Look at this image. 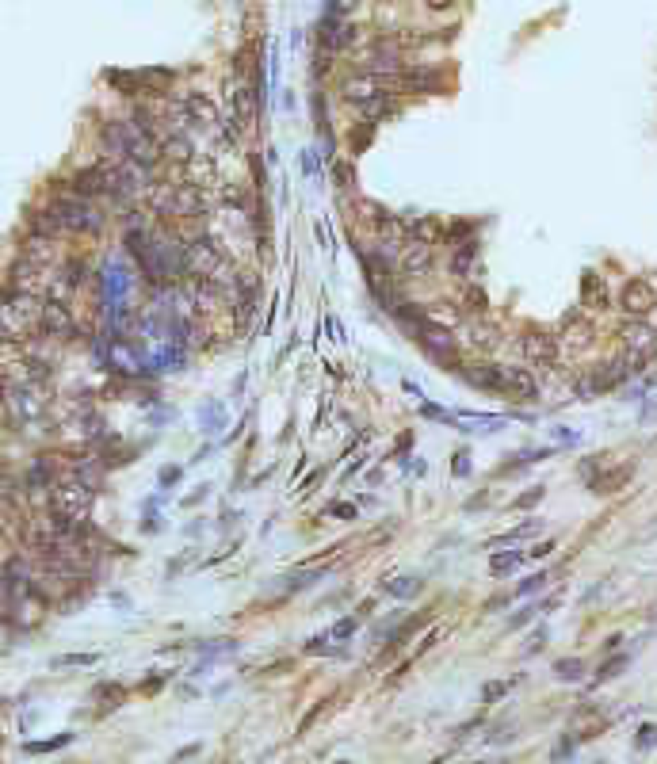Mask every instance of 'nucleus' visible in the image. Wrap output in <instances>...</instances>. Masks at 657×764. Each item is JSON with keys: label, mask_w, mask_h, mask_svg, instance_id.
I'll use <instances>...</instances> for the list:
<instances>
[{"label": "nucleus", "mask_w": 657, "mask_h": 764, "mask_svg": "<svg viewBox=\"0 0 657 764\" xmlns=\"http://www.w3.org/2000/svg\"><path fill=\"white\" fill-rule=\"evenodd\" d=\"M459 375H462V382H467V386L504 398V367H497V363H462Z\"/></svg>", "instance_id": "obj_1"}, {"label": "nucleus", "mask_w": 657, "mask_h": 764, "mask_svg": "<svg viewBox=\"0 0 657 764\" xmlns=\"http://www.w3.org/2000/svg\"><path fill=\"white\" fill-rule=\"evenodd\" d=\"M619 306H623V313H631V317H646V313L657 306V291L649 287L646 280H627L623 295H619Z\"/></svg>", "instance_id": "obj_2"}, {"label": "nucleus", "mask_w": 657, "mask_h": 764, "mask_svg": "<svg viewBox=\"0 0 657 764\" xmlns=\"http://www.w3.org/2000/svg\"><path fill=\"white\" fill-rule=\"evenodd\" d=\"M398 271L409 275V280L428 275V271H432V245H428V241H409V245L402 248V256H398Z\"/></svg>", "instance_id": "obj_3"}, {"label": "nucleus", "mask_w": 657, "mask_h": 764, "mask_svg": "<svg viewBox=\"0 0 657 764\" xmlns=\"http://www.w3.org/2000/svg\"><path fill=\"white\" fill-rule=\"evenodd\" d=\"M504 398L512 402H535L539 398V382L527 367H504Z\"/></svg>", "instance_id": "obj_4"}, {"label": "nucleus", "mask_w": 657, "mask_h": 764, "mask_svg": "<svg viewBox=\"0 0 657 764\" xmlns=\"http://www.w3.org/2000/svg\"><path fill=\"white\" fill-rule=\"evenodd\" d=\"M520 348H524V355H527L531 363H539V367H551L554 355H558V340L547 337V333H524Z\"/></svg>", "instance_id": "obj_5"}, {"label": "nucleus", "mask_w": 657, "mask_h": 764, "mask_svg": "<svg viewBox=\"0 0 657 764\" xmlns=\"http://www.w3.org/2000/svg\"><path fill=\"white\" fill-rule=\"evenodd\" d=\"M360 115L363 119H371V123H382V119H390V115H398V104H394V92H386V88H378V92H371L367 99H360Z\"/></svg>", "instance_id": "obj_6"}, {"label": "nucleus", "mask_w": 657, "mask_h": 764, "mask_svg": "<svg viewBox=\"0 0 657 764\" xmlns=\"http://www.w3.org/2000/svg\"><path fill=\"white\" fill-rule=\"evenodd\" d=\"M424 623H432V611H420V616H409V619H402V623H398L394 631H390V646L382 649V661H386V658H394L398 649L405 646V638H409V634H417V631H420V627H424Z\"/></svg>", "instance_id": "obj_7"}, {"label": "nucleus", "mask_w": 657, "mask_h": 764, "mask_svg": "<svg viewBox=\"0 0 657 764\" xmlns=\"http://www.w3.org/2000/svg\"><path fill=\"white\" fill-rule=\"evenodd\" d=\"M581 298H585V306H592V310H608V287H604V280H600L596 271H585Z\"/></svg>", "instance_id": "obj_8"}, {"label": "nucleus", "mask_w": 657, "mask_h": 764, "mask_svg": "<svg viewBox=\"0 0 657 764\" xmlns=\"http://www.w3.org/2000/svg\"><path fill=\"white\" fill-rule=\"evenodd\" d=\"M474 260H478V241L474 237L455 241V253H451V271H455V275H470Z\"/></svg>", "instance_id": "obj_9"}, {"label": "nucleus", "mask_w": 657, "mask_h": 764, "mask_svg": "<svg viewBox=\"0 0 657 764\" xmlns=\"http://www.w3.org/2000/svg\"><path fill=\"white\" fill-rule=\"evenodd\" d=\"M420 589H424V581H420V577H413V574L394 577V581H382V592H386V596H394V600H409V596H417Z\"/></svg>", "instance_id": "obj_10"}, {"label": "nucleus", "mask_w": 657, "mask_h": 764, "mask_svg": "<svg viewBox=\"0 0 657 764\" xmlns=\"http://www.w3.org/2000/svg\"><path fill=\"white\" fill-rule=\"evenodd\" d=\"M547 455H554V447H531V451H520V455H509L512 462H504L497 474H516V470H524V467H535V462H542Z\"/></svg>", "instance_id": "obj_11"}, {"label": "nucleus", "mask_w": 657, "mask_h": 764, "mask_svg": "<svg viewBox=\"0 0 657 764\" xmlns=\"http://www.w3.org/2000/svg\"><path fill=\"white\" fill-rule=\"evenodd\" d=\"M367 210H371V222H375L378 237H394V233L402 230V222H398V214H390L386 206H378V203H367Z\"/></svg>", "instance_id": "obj_12"}, {"label": "nucleus", "mask_w": 657, "mask_h": 764, "mask_svg": "<svg viewBox=\"0 0 657 764\" xmlns=\"http://www.w3.org/2000/svg\"><path fill=\"white\" fill-rule=\"evenodd\" d=\"M375 126H378V123H371V119L355 123L352 130H348V149H352V153H363V149L375 141Z\"/></svg>", "instance_id": "obj_13"}, {"label": "nucleus", "mask_w": 657, "mask_h": 764, "mask_svg": "<svg viewBox=\"0 0 657 764\" xmlns=\"http://www.w3.org/2000/svg\"><path fill=\"white\" fill-rule=\"evenodd\" d=\"M539 531H542V524H539V520H524L520 527H512V531H504V535H497V539H489V547H504V542L531 539V535H539Z\"/></svg>", "instance_id": "obj_14"}, {"label": "nucleus", "mask_w": 657, "mask_h": 764, "mask_svg": "<svg viewBox=\"0 0 657 764\" xmlns=\"http://www.w3.org/2000/svg\"><path fill=\"white\" fill-rule=\"evenodd\" d=\"M520 562H524V554L520 551H504V554H493L489 558V574L493 577H504V574H516Z\"/></svg>", "instance_id": "obj_15"}, {"label": "nucleus", "mask_w": 657, "mask_h": 764, "mask_svg": "<svg viewBox=\"0 0 657 764\" xmlns=\"http://www.w3.org/2000/svg\"><path fill=\"white\" fill-rule=\"evenodd\" d=\"M554 676H558V680H566V684L581 680V676H585V661H581V658H562V661H554Z\"/></svg>", "instance_id": "obj_16"}, {"label": "nucleus", "mask_w": 657, "mask_h": 764, "mask_svg": "<svg viewBox=\"0 0 657 764\" xmlns=\"http://www.w3.org/2000/svg\"><path fill=\"white\" fill-rule=\"evenodd\" d=\"M184 107H188L199 123H214V104H210L206 96H199V92H191V96L184 99Z\"/></svg>", "instance_id": "obj_17"}, {"label": "nucleus", "mask_w": 657, "mask_h": 764, "mask_svg": "<svg viewBox=\"0 0 657 764\" xmlns=\"http://www.w3.org/2000/svg\"><path fill=\"white\" fill-rule=\"evenodd\" d=\"M623 337H627V348H631V352H649V337H654V333L634 321V325H627V329H623Z\"/></svg>", "instance_id": "obj_18"}, {"label": "nucleus", "mask_w": 657, "mask_h": 764, "mask_svg": "<svg viewBox=\"0 0 657 764\" xmlns=\"http://www.w3.org/2000/svg\"><path fill=\"white\" fill-rule=\"evenodd\" d=\"M405 230L413 233V241H428V245H432V241L440 237V226H435L432 218H420V222H409Z\"/></svg>", "instance_id": "obj_19"}, {"label": "nucleus", "mask_w": 657, "mask_h": 764, "mask_svg": "<svg viewBox=\"0 0 657 764\" xmlns=\"http://www.w3.org/2000/svg\"><path fill=\"white\" fill-rule=\"evenodd\" d=\"M325 574V569H302V574H291L287 577V592H298V589H310L317 577Z\"/></svg>", "instance_id": "obj_20"}, {"label": "nucleus", "mask_w": 657, "mask_h": 764, "mask_svg": "<svg viewBox=\"0 0 657 764\" xmlns=\"http://www.w3.org/2000/svg\"><path fill=\"white\" fill-rule=\"evenodd\" d=\"M355 631H360V616H348V619H340V623L328 631V638H333V642H344V638H352Z\"/></svg>", "instance_id": "obj_21"}, {"label": "nucleus", "mask_w": 657, "mask_h": 764, "mask_svg": "<svg viewBox=\"0 0 657 764\" xmlns=\"http://www.w3.org/2000/svg\"><path fill=\"white\" fill-rule=\"evenodd\" d=\"M512 684H516V680H489V684L482 688V703H497V699H501L504 692L512 688Z\"/></svg>", "instance_id": "obj_22"}, {"label": "nucleus", "mask_w": 657, "mask_h": 764, "mask_svg": "<svg viewBox=\"0 0 657 764\" xmlns=\"http://www.w3.org/2000/svg\"><path fill=\"white\" fill-rule=\"evenodd\" d=\"M325 707H328V699H317V703H313V707H310V711H306V715H302V718H298V730H295V734H298V738H302V734H306V730H310V726H313V723H317V715H321V711H325Z\"/></svg>", "instance_id": "obj_23"}, {"label": "nucleus", "mask_w": 657, "mask_h": 764, "mask_svg": "<svg viewBox=\"0 0 657 764\" xmlns=\"http://www.w3.org/2000/svg\"><path fill=\"white\" fill-rule=\"evenodd\" d=\"M542 585H547V574H531V577H524V581L516 585V596H531V592H539Z\"/></svg>", "instance_id": "obj_24"}, {"label": "nucleus", "mask_w": 657, "mask_h": 764, "mask_svg": "<svg viewBox=\"0 0 657 764\" xmlns=\"http://www.w3.org/2000/svg\"><path fill=\"white\" fill-rule=\"evenodd\" d=\"M539 501H542V485H535V489H527V493H520L512 501V509H535Z\"/></svg>", "instance_id": "obj_25"}, {"label": "nucleus", "mask_w": 657, "mask_h": 764, "mask_svg": "<svg viewBox=\"0 0 657 764\" xmlns=\"http://www.w3.org/2000/svg\"><path fill=\"white\" fill-rule=\"evenodd\" d=\"M634 745L638 749H649V745H657V726H638V738H634Z\"/></svg>", "instance_id": "obj_26"}, {"label": "nucleus", "mask_w": 657, "mask_h": 764, "mask_svg": "<svg viewBox=\"0 0 657 764\" xmlns=\"http://www.w3.org/2000/svg\"><path fill=\"white\" fill-rule=\"evenodd\" d=\"M420 417H428V420H447V424H455V413L440 409V405H420Z\"/></svg>", "instance_id": "obj_27"}, {"label": "nucleus", "mask_w": 657, "mask_h": 764, "mask_svg": "<svg viewBox=\"0 0 657 764\" xmlns=\"http://www.w3.org/2000/svg\"><path fill=\"white\" fill-rule=\"evenodd\" d=\"M333 176H337V184L340 188H352V165H348V161H337V165H333Z\"/></svg>", "instance_id": "obj_28"}, {"label": "nucleus", "mask_w": 657, "mask_h": 764, "mask_svg": "<svg viewBox=\"0 0 657 764\" xmlns=\"http://www.w3.org/2000/svg\"><path fill=\"white\" fill-rule=\"evenodd\" d=\"M627 665V658H611L608 665H600V673H596V680H611V676H619V669Z\"/></svg>", "instance_id": "obj_29"}, {"label": "nucleus", "mask_w": 657, "mask_h": 764, "mask_svg": "<svg viewBox=\"0 0 657 764\" xmlns=\"http://www.w3.org/2000/svg\"><path fill=\"white\" fill-rule=\"evenodd\" d=\"M451 459H455V462H451L455 478H467V474H470V455H467V451H455Z\"/></svg>", "instance_id": "obj_30"}, {"label": "nucleus", "mask_w": 657, "mask_h": 764, "mask_svg": "<svg viewBox=\"0 0 657 764\" xmlns=\"http://www.w3.org/2000/svg\"><path fill=\"white\" fill-rule=\"evenodd\" d=\"M467 302H470L467 310H474V313H478V310H485V291L470 287V291H467Z\"/></svg>", "instance_id": "obj_31"}, {"label": "nucleus", "mask_w": 657, "mask_h": 764, "mask_svg": "<svg viewBox=\"0 0 657 764\" xmlns=\"http://www.w3.org/2000/svg\"><path fill=\"white\" fill-rule=\"evenodd\" d=\"M325 516H344V520H352V516H355V505H328Z\"/></svg>", "instance_id": "obj_32"}, {"label": "nucleus", "mask_w": 657, "mask_h": 764, "mask_svg": "<svg viewBox=\"0 0 657 764\" xmlns=\"http://www.w3.org/2000/svg\"><path fill=\"white\" fill-rule=\"evenodd\" d=\"M470 233H474V226H470V222H459V226H451V230H447V237H451V245H455V237H470Z\"/></svg>", "instance_id": "obj_33"}, {"label": "nucleus", "mask_w": 657, "mask_h": 764, "mask_svg": "<svg viewBox=\"0 0 657 764\" xmlns=\"http://www.w3.org/2000/svg\"><path fill=\"white\" fill-rule=\"evenodd\" d=\"M535 611H539V604H531V608H524V611H520V616H512V619H509V627H524L527 619L535 616Z\"/></svg>", "instance_id": "obj_34"}, {"label": "nucleus", "mask_w": 657, "mask_h": 764, "mask_svg": "<svg viewBox=\"0 0 657 764\" xmlns=\"http://www.w3.org/2000/svg\"><path fill=\"white\" fill-rule=\"evenodd\" d=\"M554 440H558V444H566V447H573L577 440H581V435H577V432H569V428H558V432H554Z\"/></svg>", "instance_id": "obj_35"}, {"label": "nucleus", "mask_w": 657, "mask_h": 764, "mask_svg": "<svg viewBox=\"0 0 657 764\" xmlns=\"http://www.w3.org/2000/svg\"><path fill=\"white\" fill-rule=\"evenodd\" d=\"M325 333H328V340H337V344L344 340V337H340V321L337 317H325Z\"/></svg>", "instance_id": "obj_36"}, {"label": "nucleus", "mask_w": 657, "mask_h": 764, "mask_svg": "<svg viewBox=\"0 0 657 764\" xmlns=\"http://www.w3.org/2000/svg\"><path fill=\"white\" fill-rule=\"evenodd\" d=\"M302 173L310 176V180H313V176H317V161H313V153H310V149H306V153H302Z\"/></svg>", "instance_id": "obj_37"}, {"label": "nucleus", "mask_w": 657, "mask_h": 764, "mask_svg": "<svg viewBox=\"0 0 657 764\" xmlns=\"http://www.w3.org/2000/svg\"><path fill=\"white\" fill-rule=\"evenodd\" d=\"M551 551H554V539H547V542H539V547H531L527 554H531V558H547Z\"/></svg>", "instance_id": "obj_38"}, {"label": "nucleus", "mask_w": 657, "mask_h": 764, "mask_svg": "<svg viewBox=\"0 0 657 764\" xmlns=\"http://www.w3.org/2000/svg\"><path fill=\"white\" fill-rule=\"evenodd\" d=\"M283 669H291V661H271V665H264L260 673H268V676H280Z\"/></svg>", "instance_id": "obj_39"}, {"label": "nucleus", "mask_w": 657, "mask_h": 764, "mask_svg": "<svg viewBox=\"0 0 657 764\" xmlns=\"http://www.w3.org/2000/svg\"><path fill=\"white\" fill-rule=\"evenodd\" d=\"M542 642H547V627H539V631L531 634V646H527V654H535V649H539Z\"/></svg>", "instance_id": "obj_40"}, {"label": "nucleus", "mask_w": 657, "mask_h": 764, "mask_svg": "<svg viewBox=\"0 0 657 764\" xmlns=\"http://www.w3.org/2000/svg\"><path fill=\"white\" fill-rule=\"evenodd\" d=\"M176 478H180V470H176V467H164V470H161V482H164V485L176 482Z\"/></svg>", "instance_id": "obj_41"}, {"label": "nucleus", "mask_w": 657, "mask_h": 764, "mask_svg": "<svg viewBox=\"0 0 657 764\" xmlns=\"http://www.w3.org/2000/svg\"><path fill=\"white\" fill-rule=\"evenodd\" d=\"M485 501H489V497H485V493H478V497H470V501H467V512H474V509H482V505H485Z\"/></svg>", "instance_id": "obj_42"}, {"label": "nucleus", "mask_w": 657, "mask_h": 764, "mask_svg": "<svg viewBox=\"0 0 657 764\" xmlns=\"http://www.w3.org/2000/svg\"><path fill=\"white\" fill-rule=\"evenodd\" d=\"M424 4H428V8H451L455 0H424Z\"/></svg>", "instance_id": "obj_43"}]
</instances>
